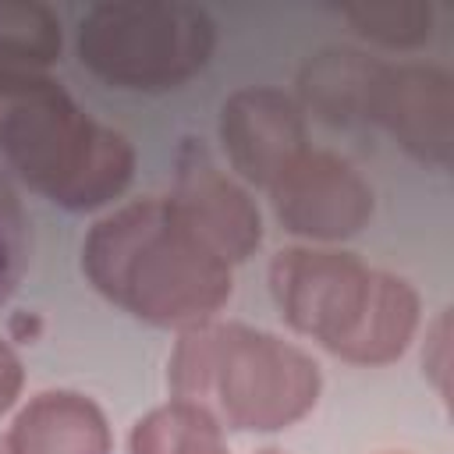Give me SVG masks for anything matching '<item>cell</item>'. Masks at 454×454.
Masks as SVG:
<instances>
[{
    "label": "cell",
    "instance_id": "1",
    "mask_svg": "<svg viewBox=\"0 0 454 454\" xmlns=\"http://www.w3.org/2000/svg\"><path fill=\"white\" fill-rule=\"evenodd\" d=\"M82 273L110 305L177 333L216 319L234 294V266L199 241L170 199L156 195L89 227Z\"/></svg>",
    "mask_w": 454,
    "mask_h": 454
},
{
    "label": "cell",
    "instance_id": "2",
    "mask_svg": "<svg viewBox=\"0 0 454 454\" xmlns=\"http://www.w3.org/2000/svg\"><path fill=\"white\" fill-rule=\"evenodd\" d=\"M266 277L280 319L348 365L397 362L422 326V298L404 277L340 248H280Z\"/></svg>",
    "mask_w": 454,
    "mask_h": 454
},
{
    "label": "cell",
    "instance_id": "3",
    "mask_svg": "<svg viewBox=\"0 0 454 454\" xmlns=\"http://www.w3.org/2000/svg\"><path fill=\"white\" fill-rule=\"evenodd\" d=\"M170 397L206 408L234 433H280L312 415L323 394L316 358L248 323H199L167 358Z\"/></svg>",
    "mask_w": 454,
    "mask_h": 454
},
{
    "label": "cell",
    "instance_id": "4",
    "mask_svg": "<svg viewBox=\"0 0 454 454\" xmlns=\"http://www.w3.org/2000/svg\"><path fill=\"white\" fill-rule=\"evenodd\" d=\"M0 153L43 199L67 213H92L124 195L135 145L99 124L50 74H0Z\"/></svg>",
    "mask_w": 454,
    "mask_h": 454
},
{
    "label": "cell",
    "instance_id": "5",
    "mask_svg": "<svg viewBox=\"0 0 454 454\" xmlns=\"http://www.w3.org/2000/svg\"><path fill=\"white\" fill-rule=\"evenodd\" d=\"M82 67L128 92H167L195 78L216 50V21L188 0H103L78 21Z\"/></svg>",
    "mask_w": 454,
    "mask_h": 454
},
{
    "label": "cell",
    "instance_id": "6",
    "mask_svg": "<svg viewBox=\"0 0 454 454\" xmlns=\"http://www.w3.org/2000/svg\"><path fill=\"white\" fill-rule=\"evenodd\" d=\"M270 206L280 227L309 245H337L362 234L376 213L372 184L337 153L305 149L273 184Z\"/></svg>",
    "mask_w": 454,
    "mask_h": 454
},
{
    "label": "cell",
    "instance_id": "7",
    "mask_svg": "<svg viewBox=\"0 0 454 454\" xmlns=\"http://www.w3.org/2000/svg\"><path fill=\"white\" fill-rule=\"evenodd\" d=\"M220 145L227 167L245 188L270 184L309 149V124L291 92L273 85H245L220 106Z\"/></svg>",
    "mask_w": 454,
    "mask_h": 454
},
{
    "label": "cell",
    "instance_id": "8",
    "mask_svg": "<svg viewBox=\"0 0 454 454\" xmlns=\"http://www.w3.org/2000/svg\"><path fill=\"white\" fill-rule=\"evenodd\" d=\"M167 199L199 234V241L213 248L227 266H238L259 252L262 213L252 192L234 174L216 167V160L192 138L177 149L174 188Z\"/></svg>",
    "mask_w": 454,
    "mask_h": 454
},
{
    "label": "cell",
    "instance_id": "9",
    "mask_svg": "<svg viewBox=\"0 0 454 454\" xmlns=\"http://www.w3.org/2000/svg\"><path fill=\"white\" fill-rule=\"evenodd\" d=\"M369 124L383 128L411 160L447 170L454 163V78L436 64L383 60Z\"/></svg>",
    "mask_w": 454,
    "mask_h": 454
},
{
    "label": "cell",
    "instance_id": "10",
    "mask_svg": "<svg viewBox=\"0 0 454 454\" xmlns=\"http://www.w3.org/2000/svg\"><path fill=\"white\" fill-rule=\"evenodd\" d=\"M11 454H110L106 411L82 390L50 387L32 394L4 433Z\"/></svg>",
    "mask_w": 454,
    "mask_h": 454
},
{
    "label": "cell",
    "instance_id": "11",
    "mask_svg": "<svg viewBox=\"0 0 454 454\" xmlns=\"http://www.w3.org/2000/svg\"><path fill=\"white\" fill-rule=\"evenodd\" d=\"M380 71H383V60L362 50L326 46L298 67L294 103L301 106V114H312L333 128L369 124V106H372Z\"/></svg>",
    "mask_w": 454,
    "mask_h": 454
},
{
    "label": "cell",
    "instance_id": "12",
    "mask_svg": "<svg viewBox=\"0 0 454 454\" xmlns=\"http://www.w3.org/2000/svg\"><path fill=\"white\" fill-rule=\"evenodd\" d=\"M128 454H231L227 429L199 404L170 397L135 419Z\"/></svg>",
    "mask_w": 454,
    "mask_h": 454
},
{
    "label": "cell",
    "instance_id": "13",
    "mask_svg": "<svg viewBox=\"0 0 454 454\" xmlns=\"http://www.w3.org/2000/svg\"><path fill=\"white\" fill-rule=\"evenodd\" d=\"M60 18L43 0H0V74H46L60 60Z\"/></svg>",
    "mask_w": 454,
    "mask_h": 454
},
{
    "label": "cell",
    "instance_id": "14",
    "mask_svg": "<svg viewBox=\"0 0 454 454\" xmlns=\"http://www.w3.org/2000/svg\"><path fill=\"white\" fill-rule=\"evenodd\" d=\"M337 14L355 35L387 50H419L433 39V4L426 0H351Z\"/></svg>",
    "mask_w": 454,
    "mask_h": 454
},
{
    "label": "cell",
    "instance_id": "15",
    "mask_svg": "<svg viewBox=\"0 0 454 454\" xmlns=\"http://www.w3.org/2000/svg\"><path fill=\"white\" fill-rule=\"evenodd\" d=\"M21 270H25V220L11 188L0 177V305L14 291Z\"/></svg>",
    "mask_w": 454,
    "mask_h": 454
},
{
    "label": "cell",
    "instance_id": "16",
    "mask_svg": "<svg viewBox=\"0 0 454 454\" xmlns=\"http://www.w3.org/2000/svg\"><path fill=\"white\" fill-rule=\"evenodd\" d=\"M450 309H440L433 323H426V340H422V372L440 394V401H450V372H454V351H450Z\"/></svg>",
    "mask_w": 454,
    "mask_h": 454
},
{
    "label": "cell",
    "instance_id": "17",
    "mask_svg": "<svg viewBox=\"0 0 454 454\" xmlns=\"http://www.w3.org/2000/svg\"><path fill=\"white\" fill-rule=\"evenodd\" d=\"M25 390V365L18 351L0 337V415H7Z\"/></svg>",
    "mask_w": 454,
    "mask_h": 454
},
{
    "label": "cell",
    "instance_id": "18",
    "mask_svg": "<svg viewBox=\"0 0 454 454\" xmlns=\"http://www.w3.org/2000/svg\"><path fill=\"white\" fill-rule=\"evenodd\" d=\"M0 454H11V447H7V436H0Z\"/></svg>",
    "mask_w": 454,
    "mask_h": 454
},
{
    "label": "cell",
    "instance_id": "19",
    "mask_svg": "<svg viewBox=\"0 0 454 454\" xmlns=\"http://www.w3.org/2000/svg\"><path fill=\"white\" fill-rule=\"evenodd\" d=\"M255 454H284V450H277V447H266V450H255Z\"/></svg>",
    "mask_w": 454,
    "mask_h": 454
},
{
    "label": "cell",
    "instance_id": "20",
    "mask_svg": "<svg viewBox=\"0 0 454 454\" xmlns=\"http://www.w3.org/2000/svg\"><path fill=\"white\" fill-rule=\"evenodd\" d=\"M380 454H408V450H380Z\"/></svg>",
    "mask_w": 454,
    "mask_h": 454
}]
</instances>
